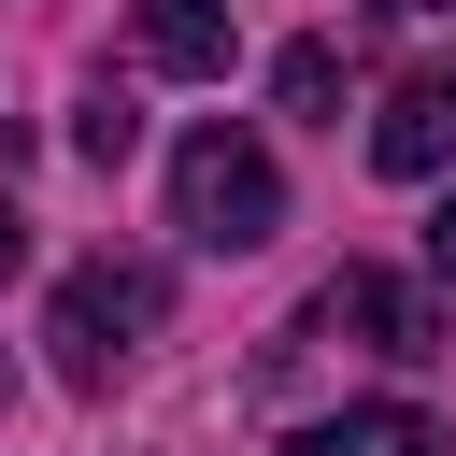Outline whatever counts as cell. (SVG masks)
Instances as JSON below:
<instances>
[{"label":"cell","instance_id":"1","mask_svg":"<svg viewBox=\"0 0 456 456\" xmlns=\"http://www.w3.org/2000/svg\"><path fill=\"white\" fill-rule=\"evenodd\" d=\"M171 228H185L200 256H256V242L285 228V171H271V142L200 128V142L171 157Z\"/></svg>","mask_w":456,"mask_h":456},{"label":"cell","instance_id":"2","mask_svg":"<svg viewBox=\"0 0 456 456\" xmlns=\"http://www.w3.org/2000/svg\"><path fill=\"white\" fill-rule=\"evenodd\" d=\"M157 314H171V285H157L142 256H86V271L57 285V314H43V342H57V385H86V399H100V385H114V356H128Z\"/></svg>","mask_w":456,"mask_h":456},{"label":"cell","instance_id":"3","mask_svg":"<svg viewBox=\"0 0 456 456\" xmlns=\"http://www.w3.org/2000/svg\"><path fill=\"white\" fill-rule=\"evenodd\" d=\"M370 171H385V185H442V171H456V57H428V71L385 86V114H370Z\"/></svg>","mask_w":456,"mask_h":456},{"label":"cell","instance_id":"4","mask_svg":"<svg viewBox=\"0 0 456 456\" xmlns=\"http://www.w3.org/2000/svg\"><path fill=\"white\" fill-rule=\"evenodd\" d=\"M314 328H328V342H370V356H442V314H428L399 271H342V285L314 299Z\"/></svg>","mask_w":456,"mask_h":456},{"label":"cell","instance_id":"5","mask_svg":"<svg viewBox=\"0 0 456 456\" xmlns=\"http://www.w3.org/2000/svg\"><path fill=\"white\" fill-rule=\"evenodd\" d=\"M285 456H456V442H442V413H413V399H370V413H328V428H299Z\"/></svg>","mask_w":456,"mask_h":456},{"label":"cell","instance_id":"6","mask_svg":"<svg viewBox=\"0 0 456 456\" xmlns=\"http://www.w3.org/2000/svg\"><path fill=\"white\" fill-rule=\"evenodd\" d=\"M128 28H142V57L157 71H228V0H128Z\"/></svg>","mask_w":456,"mask_h":456},{"label":"cell","instance_id":"7","mask_svg":"<svg viewBox=\"0 0 456 456\" xmlns=\"http://www.w3.org/2000/svg\"><path fill=\"white\" fill-rule=\"evenodd\" d=\"M271 86H285V114L342 128V57H328V43H285V71H271Z\"/></svg>","mask_w":456,"mask_h":456},{"label":"cell","instance_id":"8","mask_svg":"<svg viewBox=\"0 0 456 456\" xmlns=\"http://www.w3.org/2000/svg\"><path fill=\"white\" fill-rule=\"evenodd\" d=\"M128 142H142V114H128V86H86V114H71V157H100V171H128Z\"/></svg>","mask_w":456,"mask_h":456},{"label":"cell","instance_id":"9","mask_svg":"<svg viewBox=\"0 0 456 456\" xmlns=\"http://www.w3.org/2000/svg\"><path fill=\"white\" fill-rule=\"evenodd\" d=\"M14 271H28V214L0 200V285H14Z\"/></svg>","mask_w":456,"mask_h":456},{"label":"cell","instance_id":"10","mask_svg":"<svg viewBox=\"0 0 456 456\" xmlns=\"http://www.w3.org/2000/svg\"><path fill=\"white\" fill-rule=\"evenodd\" d=\"M428 256H442V285H456V200H442V228H428Z\"/></svg>","mask_w":456,"mask_h":456},{"label":"cell","instance_id":"11","mask_svg":"<svg viewBox=\"0 0 456 456\" xmlns=\"http://www.w3.org/2000/svg\"><path fill=\"white\" fill-rule=\"evenodd\" d=\"M370 14H456V0H370Z\"/></svg>","mask_w":456,"mask_h":456}]
</instances>
